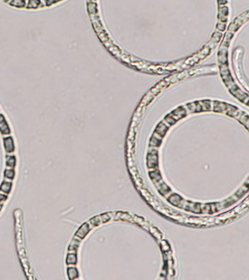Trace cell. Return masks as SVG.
I'll use <instances>...</instances> for the list:
<instances>
[{
	"instance_id": "obj_5",
	"label": "cell",
	"mask_w": 249,
	"mask_h": 280,
	"mask_svg": "<svg viewBox=\"0 0 249 280\" xmlns=\"http://www.w3.org/2000/svg\"><path fill=\"white\" fill-rule=\"evenodd\" d=\"M4 176L9 180H13L15 177V170L13 168H7L4 172Z\"/></svg>"
},
{
	"instance_id": "obj_3",
	"label": "cell",
	"mask_w": 249,
	"mask_h": 280,
	"mask_svg": "<svg viewBox=\"0 0 249 280\" xmlns=\"http://www.w3.org/2000/svg\"><path fill=\"white\" fill-rule=\"evenodd\" d=\"M11 188H12V182L11 180H4L1 185H0V191L3 192V193H6V194H9L11 191Z\"/></svg>"
},
{
	"instance_id": "obj_4",
	"label": "cell",
	"mask_w": 249,
	"mask_h": 280,
	"mask_svg": "<svg viewBox=\"0 0 249 280\" xmlns=\"http://www.w3.org/2000/svg\"><path fill=\"white\" fill-rule=\"evenodd\" d=\"M16 162H17V160H16V157L14 156V155H11L9 153V155L7 154L6 156V166L7 168H14L16 166Z\"/></svg>"
},
{
	"instance_id": "obj_1",
	"label": "cell",
	"mask_w": 249,
	"mask_h": 280,
	"mask_svg": "<svg viewBox=\"0 0 249 280\" xmlns=\"http://www.w3.org/2000/svg\"><path fill=\"white\" fill-rule=\"evenodd\" d=\"M3 142H4V147L6 152L9 153H13L15 151V143H14V139L12 136H5L3 138Z\"/></svg>"
},
{
	"instance_id": "obj_9",
	"label": "cell",
	"mask_w": 249,
	"mask_h": 280,
	"mask_svg": "<svg viewBox=\"0 0 249 280\" xmlns=\"http://www.w3.org/2000/svg\"><path fill=\"white\" fill-rule=\"evenodd\" d=\"M2 206H2V203H0V211H1V208H2Z\"/></svg>"
},
{
	"instance_id": "obj_7",
	"label": "cell",
	"mask_w": 249,
	"mask_h": 280,
	"mask_svg": "<svg viewBox=\"0 0 249 280\" xmlns=\"http://www.w3.org/2000/svg\"><path fill=\"white\" fill-rule=\"evenodd\" d=\"M66 261H67V263H75L76 262V256L72 255V254L68 255Z\"/></svg>"
},
{
	"instance_id": "obj_6",
	"label": "cell",
	"mask_w": 249,
	"mask_h": 280,
	"mask_svg": "<svg viewBox=\"0 0 249 280\" xmlns=\"http://www.w3.org/2000/svg\"><path fill=\"white\" fill-rule=\"evenodd\" d=\"M10 3L15 7H25V0H10Z\"/></svg>"
},
{
	"instance_id": "obj_8",
	"label": "cell",
	"mask_w": 249,
	"mask_h": 280,
	"mask_svg": "<svg viewBox=\"0 0 249 280\" xmlns=\"http://www.w3.org/2000/svg\"><path fill=\"white\" fill-rule=\"evenodd\" d=\"M7 200V194L6 193H0V203H4Z\"/></svg>"
},
{
	"instance_id": "obj_2",
	"label": "cell",
	"mask_w": 249,
	"mask_h": 280,
	"mask_svg": "<svg viewBox=\"0 0 249 280\" xmlns=\"http://www.w3.org/2000/svg\"><path fill=\"white\" fill-rule=\"evenodd\" d=\"M0 133L3 136L10 135V128L3 114L0 113Z\"/></svg>"
}]
</instances>
